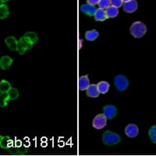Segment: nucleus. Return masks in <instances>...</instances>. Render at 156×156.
I'll list each match as a JSON object with an SVG mask.
<instances>
[{
    "label": "nucleus",
    "instance_id": "aec40b11",
    "mask_svg": "<svg viewBox=\"0 0 156 156\" xmlns=\"http://www.w3.org/2000/svg\"><path fill=\"white\" fill-rule=\"evenodd\" d=\"M9 14V9L7 5L3 4L0 6V19H5Z\"/></svg>",
    "mask_w": 156,
    "mask_h": 156
},
{
    "label": "nucleus",
    "instance_id": "c85d7f7f",
    "mask_svg": "<svg viewBox=\"0 0 156 156\" xmlns=\"http://www.w3.org/2000/svg\"><path fill=\"white\" fill-rule=\"evenodd\" d=\"M2 137H3V136H0V144H1V141H2Z\"/></svg>",
    "mask_w": 156,
    "mask_h": 156
},
{
    "label": "nucleus",
    "instance_id": "6ab92c4d",
    "mask_svg": "<svg viewBox=\"0 0 156 156\" xmlns=\"http://www.w3.org/2000/svg\"><path fill=\"white\" fill-rule=\"evenodd\" d=\"M23 37H27V38L28 39L29 41H30L33 44H35V43L38 41V37H37V34L34 33V32H32V31L26 32Z\"/></svg>",
    "mask_w": 156,
    "mask_h": 156
},
{
    "label": "nucleus",
    "instance_id": "6e6552de",
    "mask_svg": "<svg viewBox=\"0 0 156 156\" xmlns=\"http://www.w3.org/2000/svg\"><path fill=\"white\" fill-rule=\"evenodd\" d=\"M139 129L138 126L136 124L133 123H130V124L127 125L125 128V133L129 137H135L138 135Z\"/></svg>",
    "mask_w": 156,
    "mask_h": 156
},
{
    "label": "nucleus",
    "instance_id": "dca6fc26",
    "mask_svg": "<svg viewBox=\"0 0 156 156\" xmlns=\"http://www.w3.org/2000/svg\"><path fill=\"white\" fill-rule=\"evenodd\" d=\"M97 87L101 94H105V93L108 92V90H109L110 85L108 82L103 80V81H100L99 83H98Z\"/></svg>",
    "mask_w": 156,
    "mask_h": 156
},
{
    "label": "nucleus",
    "instance_id": "ddd939ff",
    "mask_svg": "<svg viewBox=\"0 0 156 156\" xmlns=\"http://www.w3.org/2000/svg\"><path fill=\"white\" fill-rule=\"evenodd\" d=\"M94 20H97V21H104V20L108 19L105 9H101V8H98V9H96L95 12H94Z\"/></svg>",
    "mask_w": 156,
    "mask_h": 156
},
{
    "label": "nucleus",
    "instance_id": "7ed1b4c3",
    "mask_svg": "<svg viewBox=\"0 0 156 156\" xmlns=\"http://www.w3.org/2000/svg\"><path fill=\"white\" fill-rule=\"evenodd\" d=\"M114 84L119 91H123L129 86V80L124 75L119 74L114 78Z\"/></svg>",
    "mask_w": 156,
    "mask_h": 156
},
{
    "label": "nucleus",
    "instance_id": "0eeeda50",
    "mask_svg": "<svg viewBox=\"0 0 156 156\" xmlns=\"http://www.w3.org/2000/svg\"><path fill=\"white\" fill-rule=\"evenodd\" d=\"M137 7H138V5L136 0H129L128 2H123V5H122L123 10L129 13L135 12L137 9Z\"/></svg>",
    "mask_w": 156,
    "mask_h": 156
},
{
    "label": "nucleus",
    "instance_id": "423d86ee",
    "mask_svg": "<svg viewBox=\"0 0 156 156\" xmlns=\"http://www.w3.org/2000/svg\"><path fill=\"white\" fill-rule=\"evenodd\" d=\"M103 114L107 119H112L116 115L117 109L114 105H107L103 108Z\"/></svg>",
    "mask_w": 156,
    "mask_h": 156
},
{
    "label": "nucleus",
    "instance_id": "f3484780",
    "mask_svg": "<svg viewBox=\"0 0 156 156\" xmlns=\"http://www.w3.org/2000/svg\"><path fill=\"white\" fill-rule=\"evenodd\" d=\"M105 12H106L108 18H115L119 14V9H118V8L112 6V5H110L109 7L105 9Z\"/></svg>",
    "mask_w": 156,
    "mask_h": 156
},
{
    "label": "nucleus",
    "instance_id": "f8f14e48",
    "mask_svg": "<svg viewBox=\"0 0 156 156\" xmlns=\"http://www.w3.org/2000/svg\"><path fill=\"white\" fill-rule=\"evenodd\" d=\"M5 42L11 51H16L18 41L13 36H9L5 39Z\"/></svg>",
    "mask_w": 156,
    "mask_h": 156
},
{
    "label": "nucleus",
    "instance_id": "f03ea898",
    "mask_svg": "<svg viewBox=\"0 0 156 156\" xmlns=\"http://www.w3.org/2000/svg\"><path fill=\"white\" fill-rule=\"evenodd\" d=\"M121 140L120 136L116 133L107 130L104 132L102 136V141L105 145L112 146L117 144Z\"/></svg>",
    "mask_w": 156,
    "mask_h": 156
},
{
    "label": "nucleus",
    "instance_id": "1a4fd4ad",
    "mask_svg": "<svg viewBox=\"0 0 156 156\" xmlns=\"http://www.w3.org/2000/svg\"><path fill=\"white\" fill-rule=\"evenodd\" d=\"M95 5H90V4H83L80 6V10L89 16H94V12L96 11Z\"/></svg>",
    "mask_w": 156,
    "mask_h": 156
},
{
    "label": "nucleus",
    "instance_id": "5701e85b",
    "mask_svg": "<svg viewBox=\"0 0 156 156\" xmlns=\"http://www.w3.org/2000/svg\"><path fill=\"white\" fill-rule=\"evenodd\" d=\"M149 136L153 143H156V126H151L148 131Z\"/></svg>",
    "mask_w": 156,
    "mask_h": 156
},
{
    "label": "nucleus",
    "instance_id": "bb28decb",
    "mask_svg": "<svg viewBox=\"0 0 156 156\" xmlns=\"http://www.w3.org/2000/svg\"><path fill=\"white\" fill-rule=\"evenodd\" d=\"M98 2H99V0H87V3L92 5H97Z\"/></svg>",
    "mask_w": 156,
    "mask_h": 156
},
{
    "label": "nucleus",
    "instance_id": "f257e3e1",
    "mask_svg": "<svg viewBox=\"0 0 156 156\" xmlns=\"http://www.w3.org/2000/svg\"><path fill=\"white\" fill-rule=\"evenodd\" d=\"M129 31L132 36L136 38L142 37L147 32V27L143 22L136 21L130 26Z\"/></svg>",
    "mask_w": 156,
    "mask_h": 156
},
{
    "label": "nucleus",
    "instance_id": "c756f323",
    "mask_svg": "<svg viewBox=\"0 0 156 156\" xmlns=\"http://www.w3.org/2000/svg\"><path fill=\"white\" fill-rule=\"evenodd\" d=\"M8 1H9V0H2V2H8Z\"/></svg>",
    "mask_w": 156,
    "mask_h": 156
},
{
    "label": "nucleus",
    "instance_id": "a211bd4d",
    "mask_svg": "<svg viewBox=\"0 0 156 156\" xmlns=\"http://www.w3.org/2000/svg\"><path fill=\"white\" fill-rule=\"evenodd\" d=\"M11 84L7 80H2L0 81V93H7L8 90L11 88Z\"/></svg>",
    "mask_w": 156,
    "mask_h": 156
},
{
    "label": "nucleus",
    "instance_id": "412c9836",
    "mask_svg": "<svg viewBox=\"0 0 156 156\" xmlns=\"http://www.w3.org/2000/svg\"><path fill=\"white\" fill-rule=\"evenodd\" d=\"M8 96H9V100H14L16 99L19 97V91L16 88L14 87H11L9 90H8Z\"/></svg>",
    "mask_w": 156,
    "mask_h": 156
},
{
    "label": "nucleus",
    "instance_id": "2eb2a0df",
    "mask_svg": "<svg viewBox=\"0 0 156 156\" xmlns=\"http://www.w3.org/2000/svg\"><path fill=\"white\" fill-rule=\"evenodd\" d=\"M98 36H99V33H98V31L94 30V29L87 30L85 33V38L87 39V41H94L95 39H97V37H98Z\"/></svg>",
    "mask_w": 156,
    "mask_h": 156
},
{
    "label": "nucleus",
    "instance_id": "39448f33",
    "mask_svg": "<svg viewBox=\"0 0 156 156\" xmlns=\"http://www.w3.org/2000/svg\"><path fill=\"white\" fill-rule=\"evenodd\" d=\"M107 119L104 114H98L92 121L93 127L97 129H101L106 126Z\"/></svg>",
    "mask_w": 156,
    "mask_h": 156
},
{
    "label": "nucleus",
    "instance_id": "4be33fe9",
    "mask_svg": "<svg viewBox=\"0 0 156 156\" xmlns=\"http://www.w3.org/2000/svg\"><path fill=\"white\" fill-rule=\"evenodd\" d=\"M8 101H9V98L7 93H2L0 94V107L6 106Z\"/></svg>",
    "mask_w": 156,
    "mask_h": 156
},
{
    "label": "nucleus",
    "instance_id": "cd10ccee",
    "mask_svg": "<svg viewBox=\"0 0 156 156\" xmlns=\"http://www.w3.org/2000/svg\"><path fill=\"white\" fill-rule=\"evenodd\" d=\"M3 3H4V2H2V0H0V6L3 5Z\"/></svg>",
    "mask_w": 156,
    "mask_h": 156
},
{
    "label": "nucleus",
    "instance_id": "b1692460",
    "mask_svg": "<svg viewBox=\"0 0 156 156\" xmlns=\"http://www.w3.org/2000/svg\"><path fill=\"white\" fill-rule=\"evenodd\" d=\"M99 8L103 9H106L107 8L109 7L111 5V3H110V0H99V2L98 3Z\"/></svg>",
    "mask_w": 156,
    "mask_h": 156
},
{
    "label": "nucleus",
    "instance_id": "7c9ffc66",
    "mask_svg": "<svg viewBox=\"0 0 156 156\" xmlns=\"http://www.w3.org/2000/svg\"><path fill=\"white\" fill-rule=\"evenodd\" d=\"M123 1V2H128V1H129V0H122Z\"/></svg>",
    "mask_w": 156,
    "mask_h": 156
},
{
    "label": "nucleus",
    "instance_id": "4468645a",
    "mask_svg": "<svg viewBox=\"0 0 156 156\" xmlns=\"http://www.w3.org/2000/svg\"><path fill=\"white\" fill-rule=\"evenodd\" d=\"M90 85V80L87 75H83L79 78V89L80 90H86Z\"/></svg>",
    "mask_w": 156,
    "mask_h": 156
},
{
    "label": "nucleus",
    "instance_id": "9d476101",
    "mask_svg": "<svg viewBox=\"0 0 156 156\" xmlns=\"http://www.w3.org/2000/svg\"><path fill=\"white\" fill-rule=\"evenodd\" d=\"M12 63V58L8 55H4L0 58V67L3 70H6L11 66Z\"/></svg>",
    "mask_w": 156,
    "mask_h": 156
},
{
    "label": "nucleus",
    "instance_id": "9b49d317",
    "mask_svg": "<svg viewBox=\"0 0 156 156\" xmlns=\"http://www.w3.org/2000/svg\"><path fill=\"white\" fill-rule=\"evenodd\" d=\"M86 93H87V95L90 98H98L99 96V90L98 89L97 84H90L88 86V87L86 90Z\"/></svg>",
    "mask_w": 156,
    "mask_h": 156
},
{
    "label": "nucleus",
    "instance_id": "a878e982",
    "mask_svg": "<svg viewBox=\"0 0 156 156\" xmlns=\"http://www.w3.org/2000/svg\"><path fill=\"white\" fill-rule=\"evenodd\" d=\"M110 3H111V5H112V6L119 8L123 5V1L122 0H110Z\"/></svg>",
    "mask_w": 156,
    "mask_h": 156
},
{
    "label": "nucleus",
    "instance_id": "393cba45",
    "mask_svg": "<svg viewBox=\"0 0 156 156\" xmlns=\"http://www.w3.org/2000/svg\"><path fill=\"white\" fill-rule=\"evenodd\" d=\"M10 140H11L9 139V136H3L2 141H1V144H0V146L3 147V148H7L9 147V144Z\"/></svg>",
    "mask_w": 156,
    "mask_h": 156
},
{
    "label": "nucleus",
    "instance_id": "20e7f679",
    "mask_svg": "<svg viewBox=\"0 0 156 156\" xmlns=\"http://www.w3.org/2000/svg\"><path fill=\"white\" fill-rule=\"evenodd\" d=\"M32 46H33V44L29 41L27 37H20L19 39V41H18L16 51L19 52L20 55H23V54L25 53V51H27V50L30 49Z\"/></svg>",
    "mask_w": 156,
    "mask_h": 156
}]
</instances>
